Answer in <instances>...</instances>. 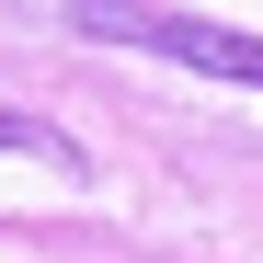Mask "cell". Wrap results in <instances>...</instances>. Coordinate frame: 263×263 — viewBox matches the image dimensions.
<instances>
[{
	"instance_id": "obj_1",
	"label": "cell",
	"mask_w": 263,
	"mask_h": 263,
	"mask_svg": "<svg viewBox=\"0 0 263 263\" xmlns=\"http://www.w3.org/2000/svg\"><path fill=\"white\" fill-rule=\"evenodd\" d=\"M69 34H92V46H149V58H172V69L252 80V92H263V34L195 23V12H160V0H69Z\"/></svg>"
},
{
	"instance_id": "obj_2",
	"label": "cell",
	"mask_w": 263,
	"mask_h": 263,
	"mask_svg": "<svg viewBox=\"0 0 263 263\" xmlns=\"http://www.w3.org/2000/svg\"><path fill=\"white\" fill-rule=\"evenodd\" d=\"M0 149H34V160H58V172H80V149L58 138L46 115H0Z\"/></svg>"
}]
</instances>
